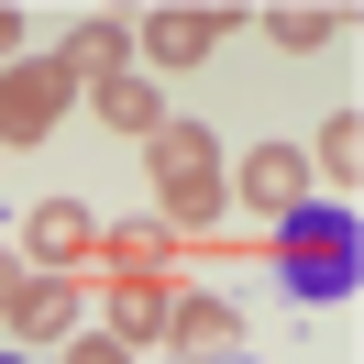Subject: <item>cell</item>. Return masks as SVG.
<instances>
[{"instance_id": "cell-18", "label": "cell", "mask_w": 364, "mask_h": 364, "mask_svg": "<svg viewBox=\"0 0 364 364\" xmlns=\"http://www.w3.org/2000/svg\"><path fill=\"white\" fill-rule=\"evenodd\" d=\"M0 364H33V353H0Z\"/></svg>"}, {"instance_id": "cell-2", "label": "cell", "mask_w": 364, "mask_h": 364, "mask_svg": "<svg viewBox=\"0 0 364 364\" xmlns=\"http://www.w3.org/2000/svg\"><path fill=\"white\" fill-rule=\"evenodd\" d=\"M55 122H67V77L55 67H0V155H11V144H45Z\"/></svg>"}, {"instance_id": "cell-8", "label": "cell", "mask_w": 364, "mask_h": 364, "mask_svg": "<svg viewBox=\"0 0 364 364\" xmlns=\"http://www.w3.org/2000/svg\"><path fill=\"white\" fill-rule=\"evenodd\" d=\"M166 342H177L188 364H232L243 353V309H232V298H177V309H166Z\"/></svg>"}, {"instance_id": "cell-7", "label": "cell", "mask_w": 364, "mask_h": 364, "mask_svg": "<svg viewBox=\"0 0 364 364\" xmlns=\"http://www.w3.org/2000/svg\"><path fill=\"white\" fill-rule=\"evenodd\" d=\"M122 67H133V23H100V11L55 45V77H67V89H111Z\"/></svg>"}, {"instance_id": "cell-10", "label": "cell", "mask_w": 364, "mask_h": 364, "mask_svg": "<svg viewBox=\"0 0 364 364\" xmlns=\"http://www.w3.org/2000/svg\"><path fill=\"white\" fill-rule=\"evenodd\" d=\"M166 309H177V298H166V276H122V287H111V342H122V353L166 342Z\"/></svg>"}, {"instance_id": "cell-1", "label": "cell", "mask_w": 364, "mask_h": 364, "mask_svg": "<svg viewBox=\"0 0 364 364\" xmlns=\"http://www.w3.org/2000/svg\"><path fill=\"white\" fill-rule=\"evenodd\" d=\"M276 254H287L298 298H353V276H364V232H353L342 199H298L287 221H276Z\"/></svg>"}, {"instance_id": "cell-13", "label": "cell", "mask_w": 364, "mask_h": 364, "mask_svg": "<svg viewBox=\"0 0 364 364\" xmlns=\"http://www.w3.org/2000/svg\"><path fill=\"white\" fill-rule=\"evenodd\" d=\"M100 254H111L122 276H155V265H166V221H122V232H100Z\"/></svg>"}, {"instance_id": "cell-4", "label": "cell", "mask_w": 364, "mask_h": 364, "mask_svg": "<svg viewBox=\"0 0 364 364\" xmlns=\"http://www.w3.org/2000/svg\"><path fill=\"white\" fill-rule=\"evenodd\" d=\"M77 254H100L89 199H33V221H23V265H33V276H67Z\"/></svg>"}, {"instance_id": "cell-11", "label": "cell", "mask_w": 364, "mask_h": 364, "mask_svg": "<svg viewBox=\"0 0 364 364\" xmlns=\"http://www.w3.org/2000/svg\"><path fill=\"white\" fill-rule=\"evenodd\" d=\"M89 100H100V122H111V133H133V144H155V133H166V89H155L144 67H122L111 89H89Z\"/></svg>"}, {"instance_id": "cell-14", "label": "cell", "mask_w": 364, "mask_h": 364, "mask_svg": "<svg viewBox=\"0 0 364 364\" xmlns=\"http://www.w3.org/2000/svg\"><path fill=\"white\" fill-rule=\"evenodd\" d=\"M276 45H298V55L331 45V11H320V0H287V11H276Z\"/></svg>"}, {"instance_id": "cell-15", "label": "cell", "mask_w": 364, "mask_h": 364, "mask_svg": "<svg viewBox=\"0 0 364 364\" xmlns=\"http://www.w3.org/2000/svg\"><path fill=\"white\" fill-rule=\"evenodd\" d=\"M67 364H133V353H122L111 331H67Z\"/></svg>"}, {"instance_id": "cell-9", "label": "cell", "mask_w": 364, "mask_h": 364, "mask_svg": "<svg viewBox=\"0 0 364 364\" xmlns=\"http://www.w3.org/2000/svg\"><path fill=\"white\" fill-rule=\"evenodd\" d=\"M0 331H11V342H67L77 331V287H67V276H23V298H11Z\"/></svg>"}, {"instance_id": "cell-16", "label": "cell", "mask_w": 364, "mask_h": 364, "mask_svg": "<svg viewBox=\"0 0 364 364\" xmlns=\"http://www.w3.org/2000/svg\"><path fill=\"white\" fill-rule=\"evenodd\" d=\"M23 276H33V265H23L11 243H0V320H11V298H23Z\"/></svg>"}, {"instance_id": "cell-17", "label": "cell", "mask_w": 364, "mask_h": 364, "mask_svg": "<svg viewBox=\"0 0 364 364\" xmlns=\"http://www.w3.org/2000/svg\"><path fill=\"white\" fill-rule=\"evenodd\" d=\"M0 67H23V23H11V11H0Z\"/></svg>"}, {"instance_id": "cell-5", "label": "cell", "mask_w": 364, "mask_h": 364, "mask_svg": "<svg viewBox=\"0 0 364 364\" xmlns=\"http://www.w3.org/2000/svg\"><path fill=\"white\" fill-rule=\"evenodd\" d=\"M298 199H309V155H298V144H254V155H243V210L276 232Z\"/></svg>"}, {"instance_id": "cell-3", "label": "cell", "mask_w": 364, "mask_h": 364, "mask_svg": "<svg viewBox=\"0 0 364 364\" xmlns=\"http://www.w3.org/2000/svg\"><path fill=\"white\" fill-rule=\"evenodd\" d=\"M221 33H232V11H144V23H133V55H144V77H177V67H199Z\"/></svg>"}, {"instance_id": "cell-6", "label": "cell", "mask_w": 364, "mask_h": 364, "mask_svg": "<svg viewBox=\"0 0 364 364\" xmlns=\"http://www.w3.org/2000/svg\"><path fill=\"white\" fill-rule=\"evenodd\" d=\"M144 155H155V199H188V188H221V144H210L199 122H166V133L144 144Z\"/></svg>"}, {"instance_id": "cell-12", "label": "cell", "mask_w": 364, "mask_h": 364, "mask_svg": "<svg viewBox=\"0 0 364 364\" xmlns=\"http://www.w3.org/2000/svg\"><path fill=\"white\" fill-rule=\"evenodd\" d=\"M309 166H320V177H342V188H353V166H364V122H353V100H342L331 122H320V144H309Z\"/></svg>"}]
</instances>
